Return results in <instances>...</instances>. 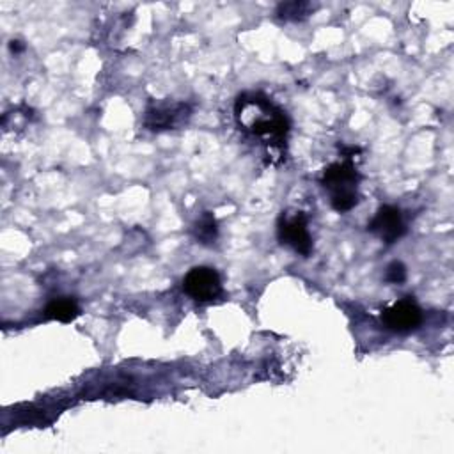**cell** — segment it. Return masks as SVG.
<instances>
[{"mask_svg":"<svg viewBox=\"0 0 454 454\" xmlns=\"http://www.w3.org/2000/svg\"><path fill=\"white\" fill-rule=\"evenodd\" d=\"M234 117L245 133L259 138L268 147V156L282 154L289 133V119L268 96L261 92H245L236 99Z\"/></svg>","mask_w":454,"mask_h":454,"instance_id":"6da1fadb","label":"cell"},{"mask_svg":"<svg viewBox=\"0 0 454 454\" xmlns=\"http://www.w3.org/2000/svg\"><path fill=\"white\" fill-rule=\"evenodd\" d=\"M358 183L360 174L351 158L328 165L321 176L323 188L330 192V206L337 213H346L358 204Z\"/></svg>","mask_w":454,"mask_h":454,"instance_id":"7a4b0ae2","label":"cell"},{"mask_svg":"<svg viewBox=\"0 0 454 454\" xmlns=\"http://www.w3.org/2000/svg\"><path fill=\"white\" fill-rule=\"evenodd\" d=\"M192 117V106L176 99H154L149 101L144 112V128L149 131L177 129Z\"/></svg>","mask_w":454,"mask_h":454,"instance_id":"3957f363","label":"cell"},{"mask_svg":"<svg viewBox=\"0 0 454 454\" xmlns=\"http://www.w3.org/2000/svg\"><path fill=\"white\" fill-rule=\"evenodd\" d=\"M277 238L282 245H287L301 257H309L314 247L312 236L309 232V222L303 211H282L277 222Z\"/></svg>","mask_w":454,"mask_h":454,"instance_id":"277c9868","label":"cell"},{"mask_svg":"<svg viewBox=\"0 0 454 454\" xmlns=\"http://www.w3.org/2000/svg\"><path fill=\"white\" fill-rule=\"evenodd\" d=\"M183 291L195 301H213L222 294V280L211 266H193L183 278Z\"/></svg>","mask_w":454,"mask_h":454,"instance_id":"5b68a950","label":"cell"},{"mask_svg":"<svg viewBox=\"0 0 454 454\" xmlns=\"http://www.w3.org/2000/svg\"><path fill=\"white\" fill-rule=\"evenodd\" d=\"M381 323L395 333H408L420 326L422 310L411 296H404L381 312Z\"/></svg>","mask_w":454,"mask_h":454,"instance_id":"8992f818","label":"cell"},{"mask_svg":"<svg viewBox=\"0 0 454 454\" xmlns=\"http://www.w3.org/2000/svg\"><path fill=\"white\" fill-rule=\"evenodd\" d=\"M367 231L378 236L383 243L392 245L397 239H401L406 232V225L403 220V213L399 207L383 204L378 207L371 222L367 223Z\"/></svg>","mask_w":454,"mask_h":454,"instance_id":"52a82bcc","label":"cell"},{"mask_svg":"<svg viewBox=\"0 0 454 454\" xmlns=\"http://www.w3.org/2000/svg\"><path fill=\"white\" fill-rule=\"evenodd\" d=\"M78 314H80L78 301L71 296L55 298L44 309V316L48 319H55V321H60V323H69V321L76 319Z\"/></svg>","mask_w":454,"mask_h":454,"instance_id":"ba28073f","label":"cell"},{"mask_svg":"<svg viewBox=\"0 0 454 454\" xmlns=\"http://www.w3.org/2000/svg\"><path fill=\"white\" fill-rule=\"evenodd\" d=\"M192 234L197 239V243L206 245V247L213 245L218 238V223H216V218L213 216V213L204 211L200 215V218L193 223Z\"/></svg>","mask_w":454,"mask_h":454,"instance_id":"9c48e42d","label":"cell"},{"mask_svg":"<svg viewBox=\"0 0 454 454\" xmlns=\"http://www.w3.org/2000/svg\"><path fill=\"white\" fill-rule=\"evenodd\" d=\"M316 5L310 2H282L277 5V18L282 21H301L314 12Z\"/></svg>","mask_w":454,"mask_h":454,"instance_id":"30bf717a","label":"cell"},{"mask_svg":"<svg viewBox=\"0 0 454 454\" xmlns=\"http://www.w3.org/2000/svg\"><path fill=\"white\" fill-rule=\"evenodd\" d=\"M385 280L388 284H403L406 280V266L401 261H392L385 270Z\"/></svg>","mask_w":454,"mask_h":454,"instance_id":"8fae6325","label":"cell"},{"mask_svg":"<svg viewBox=\"0 0 454 454\" xmlns=\"http://www.w3.org/2000/svg\"><path fill=\"white\" fill-rule=\"evenodd\" d=\"M9 48H11V51H14V53H20V51H23V50H25V44H23L21 41H11Z\"/></svg>","mask_w":454,"mask_h":454,"instance_id":"7c38bea8","label":"cell"}]
</instances>
